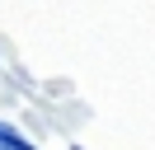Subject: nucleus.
Returning a JSON list of instances; mask_svg holds the SVG:
<instances>
[{
	"label": "nucleus",
	"instance_id": "1",
	"mask_svg": "<svg viewBox=\"0 0 155 150\" xmlns=\"http://www.w3.org/2000/svg\"><path fill=\"white\" fill-rule=\"evenodd\" d=\"M0 145H5V150H33L28 141H24V136H14L10 127H0Z\"/></svg>",
	"mask_w": 155,
	"mask_h": 150
},
{
	"label": "nucleus",
	"instance_id": "2",
	"mask_svg": "<svg viewBox=\"0 0 155 150\" xmlns=\"http://www.w3.org/2000/svg\"><path fill=\"white\" fill-rule=\"evenodd\" d=\"M0 150H5V145H0Z\"/></svg>",
	"mask_w": 155,
	"mask_h": 150
}]
</instances>
